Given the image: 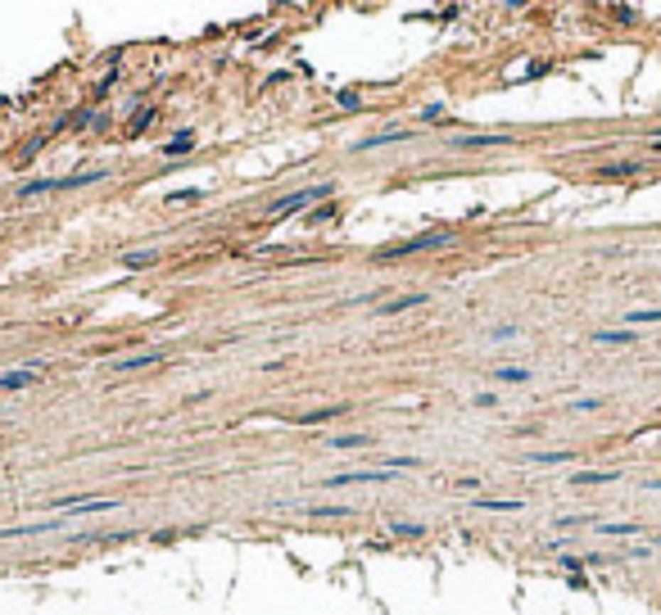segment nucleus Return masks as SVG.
Here are the masks:
<instances>
[{"label":"nucleus","mask_w":661,"mask_h":615,"mask_svg":"<svg viewBox=\"0 0 661 615\" xmlns=\"http://www.w3.org/2000/svg\"><path fill=\"white\" fill-rule=\"evenodd\" d=\"M412 131H376V136H367L358 141V150H376V145H389V141H408Z\"/></svg>","instance_id":"nucleus-10"},{"label":"nucleus","mask_w":661,"mask_h":615,"mask_svg":"<svg viewBox=\"0 0 661 615\" xmlns=\"http://www.w3.org/2000/svg\"><path fill=\"white\" fill-rule=\"evenodd\" d=\"M647 489H652V494H661V479H652V484H647Z\"/></svg>","instance_id":"nucleus-23"},{"label":"nucleus","mask_w":661,"mask_h":615,"mask_svg":"<svg viewBox=\"0 0 661 615\" xmlns=\"http://www.w3.org/2000/svg\"><path fill=\"white\" fill-rule=\"evenodd\" d=\"M453 145L458 150H489V145H512V136H503V131H494V136H458Z\"/></svg>","instance_id":"nucleus-5"},{"label":"nucleus","mask_w":661,"mask_h":615,"mask_svg":"<svg viewBox=\"0 0 661 615\" xmlns=\"http://www.w3.org/2000/svg\"><path fill=\"white\" fill-rule=\"evenodd\" d=\"M122 263H127V267H154V263H158V254H154V249H141V254H127Z\"/></svg>","instance_id":"nucleus-17"},{"label":"nucleus","mask_w":661,"mask_h":615,"mask_svg":"<svg viewBox=\"0 0 661 615\" xmlns=\"http://www.w3.org/2000/svg\"><path fill=\"white\" fill-rule=\"evenodd\" d=\"M345 408H322V412H308V416H299L295 425H313V421H326V416H340Z\"/></svg>","instance_id":"nucleus-18"},{"label":"nucleus","mask_w":661,"mask_h":615,"mask_svg":"<svg viewBox=\"0 0 661 615\" xmlns=\"http://www.w3.org/2000/svg\"><path fill=\"white\" fill-rule=\"evenodd\" d=\"M36 376H41V366H23V371H9V376H0V389H23V385H32Z\"/></svg>","instance_id":"nucleus-7"},{"label":"nucleus","mask_w":661,"mask_h":615,"mask_svg":"<svg viewBox=\"0 0 661 615\" xmlns=\"http://www.w3.org/2000/svg\"><path fill=\"white\" fill-rule=\"evenodd\" d=\"M475 511H521V498H475Z\"/></svg>","instance_id":"nucleus-8"},{"label":"nucleus","mask_w":661,"mask_h":615,"mask_svg":"<svg viewBox=\"0 0 661 615\" xmlns=\"http://www.w3.org/2000/svg\"><path fill=\"white\" fill-rule=\"evenodd\" d=\"M104 172H77V177H45V181H28V186H18V200H32V195H50V190H77V186H91V181H100Z\"/></svg>","instance_id":"nucleus-1"},{"label":"nucleus","mask_w":661,"mask_h":615,"mask_svg":"<svg viewBox=\"0 0 661 615\" xmlns=\"http://www.w3.org/2000/svg\"><path fill=\"white\" fill-rule=\"evenodd\" d=\"M335 448H367V435H340V439H330Z\"/></svg>","instance_id":"nucleus-19"},{"label":"nucleus","mask_w":661,"mask_h":615,"mask_svg":"<svg viewBox=\"0 0 661 615\" xmlns=\"http://www.w3.org/2000/svg\"><path fill=\"white\" fill-rule=\"evenodd\" d=\"M200 195L204 190H173V195H168V204H190V200H200Z\"/></svg>","instance_id":"nucleus-21"},{"label":"nucleus","mask_w":661,"mask_h":615,"mask_svg":"<svg viewBox=\"0 0 661 615\" xmlns=\"http://www.w3.org/2000/svg\"><path fill=\"white\" fill-rule=\"evenodd\" d=\"M448 240H453L448 231H431V236H417L408 244H389V249H381V258H408V254H421V249H439V244H448Z\"/></svg>","instance_id":"nucleus-3"},{"label":"nucleus","mask_w":661,"mask_h":615,"mask_svg":"<svg viewBox=\"0 0 661 615\" xmlns=\"http://www.w3.org/2000/svg\"><path fill=\"white\" fill-rule=\"evenodd\" d=\"M154 362H163V353H136V358H118L114 371H136V366H154Z\"/></svg>","instance_id":"nucleus-9"},{"label":"nucleus","mask_w":661,"mask_h":615,"mask_svg":"<svg viewBox=\"0 0 661 615\" xmlns=\"http://www.w3.org/2000/svg\"><path fill=\"white\" fill-rule=\"evenodd\" d=\"M525 462H530V466H566V462H575V452L571 448H553V452H530Z\"/></svg>","instance_id":"nucleus-6"},{"label":"nucleus","mask_w":661,"mask_h":615,"mask_svg":"<svg viewBox=\"0 0 661 615\" xmlns=\"http://www.w3.org/2000/svg\"><path fill=\"white\" fill-rule=\"evenodd\" d=\"M114 507H118L114 498H59V502H55L59 516H68V511H72V516H77V511H114Z\"/></svg>","instance_id":"nucleus-4"},{"label":"nucleus","mask_w":661,"mask_h":615,"mask_svg":"<svg viewBox=\"0 0 661 615\" xmlns=\"http://www.w3.org/2000/svg\"><path fill=\"white\" fill-rule=\"evenodd\" d=\"M330 186H308V190H295V195H281L276 204H267V217H290V213H299L303 204H313V200H326Z\"/></svg>","instance_id":"nucleus-2"},{"label":"nucleus","mask_w":661,"mask_h":615,"mask_svg":"<svg viewBox=\"0 0 661 615\" xmlns=\"http://www.w3.org/2000/svg\"><path fill=\"white\" fill-rule=\"evenodd\" d=\"M611 479H616V471H580L575 484H611Z\"/></svg>","instance_id":"nucleus-16"},{"label":"nucleus","mask_w":661,"mask_h":615,"mask_svg":"<svg viewBox=\"0 0 661 615\" xmlns=\"http://www.w3.org/2000/svg\"><path fill=\"white\" fill-rule=\"evenodd\" d=\"M417 303H426V294H403V299H394V303H381V312L394 317V312H408V308H417Z\"/></svg>","instance_id":"nucleus-11"},{"label":"nucleus","mask_w":661,"mask_h":615,"mask_svg":"<svg viewBox=\"0 0 661 615\" xmlns=\"http://www.w3.org/2000/svg\"><path fill=\"white\" fill-rule=\"evenodd\" d=\"M494 380H507V385H525V380H530V371H525V366H498Z\"/></svg>","instance_id":"nucleus-14"},{"label":"nucleus","mask_w":661,"mask_h":615,"mask_svg":"<svg viewBox=\"0 0 661 615\" xmlns=\"http://www.w3.org/2000/svg\"><path fill=\"white\" fill-rule=\"evenodd\" d=\"M598 534H607V538H634V534H643V525H634V521H620V525H603Z\"/></svg>","instance_id":"nucleus-12"},{"label":"nucleus","mask_w":661,"mask_h":615,"mask_svg":"<svg viewBox=\"0 0 661 615\" xmlns=\"http://www.w3.org/2000/svg\"><path fill=\"white\" fill-rule=\"evenodd\" d=\"M643 322H661V308H639V312H625V326H643Z\"/></svg>","instance_id":"nucleus-15"},{"label":"nucleus","mask_w":661,"mask_h":615,"mask_svg":"<svg viewBox=\"0 0 661 615\" xmlns=\"http://www.w3.org/2000/svg\"><path fill=\"white\" fill-rule=\"evenodd\" d=\"M593 344H634V330H593Z\"/></svg>","instance_id":"nucleus-13"},{"label":"nucleus","mask_w":661,"mask_h":615,"mask_svg":"<svg viewBox=\"0 0 661 615\" xmlns=\"http://www.w3.org/2000/svg\"><path fill=\"white\" fill-rule=\"evenodd\" d=\"M603 408V398H575V412H598Z\"/></svg>","instance_id":"nucleus-22"},{"label":"nucleus","mask_w":661,"mask_h":615,"mask_svg":"<svg viewBox=\"0 0 661 615\" xmlns=\"http://www.w3.org/2000/svg\"><path fill=\"white\" fill-rule=\"evenodd\" d=\"M163 150H168V154H186V150H195V136H181V141H168Z\"/></svg>","instance_id":"nucleus-20"}]
</instances>
